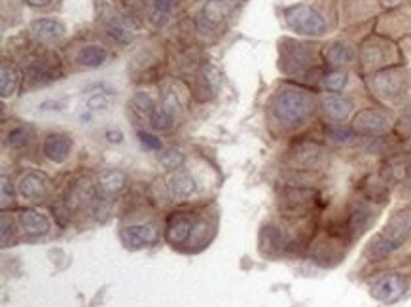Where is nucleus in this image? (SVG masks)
Returning a JSON list of instances; mask_svg holds the SVG:
<instances>
[{
	"mask_svg": "<svg viewBox=\"0 0 411 307\" xmlns=\"http://www.w3.org/2000/svg\"><path fill=\"white\" fill-rule=\"evenodd\" d=\"M19 224L27 235H46L50 232V220L35 209H25L19 212Z\"/></svg>",
	"mask_w": 411,
	"mask_h": 307,
	"instance_id": "obj_18",
	"label": "nucleus"
},
{
	"mask_svg": "<svg viewBox=\"0 0 411 307\" xmlns=\"http://www.w3.org/2000/svg\"><path fill=\"white\" fill-rule=\"evenodd\" d=\"M323 57L330 66H345L351 65L352 61L356 59V51L351 44L336 40V42H330L324 48Z\"/></svg>",
	"mask_w": 411,
	"mask_h": 307,
	"instance_id": "obj_16",
	"label": "nucleus"
},
{
	"mask_svg": "<svg viewBox=\"0 0 411 307\" xmlns=\"http://www.w3.org/2000/svg\"><path fill=\"white\" fill-rule=\"evenodd\" d=\"M30 35L37 38L38 42L50 44L65 35V27L55 19H38L30 25Z\"/></svg>",
	"mask_w": 411,
	"mask_h": 307,
	"instance_id": "obj_19",
	"label": "nucleus"
},
{
	"mask_svg": "<svg viewBox=\"0 0 411 307\" xmlns=\"http://www.w3.org/2000/svg\"><path fill=\"white\" fill-rule=\"evenodd\" d=\"M411 239V209H402L394 212L387 226L367 245L366 254L372 260H383L387 256L394 254L398 249H402L405 243Z\"/></svg>",
	"mask_w": 411,
	"mask_h": 307,
	"instance_id": "obj_1",
	"label": "nucleus"
},
{
	"mask_svg": "<svg viewBox=\"0 0 411 307\" xmlns=\"http://www.w3.org/2000/svg\"><path fill=\"white\" fill-rule=\"evenodd\" d=\"M106 30H108V35H111L116 42L120 44H127V42H131V29L125 25L120 17H112L111 21L106 23Z\"/></svg>",
	"mask_w": 411,
	"mask_h": 307,
	"instance_id": "obj_26",
	"label": "nucleus"
},
{
	"mask_svg": "<svg viewBox=\"0 0 411 307\" xmlns=\"http://www.w3.org/2000/svg\"><path fill=\"white\" fill-rule=\"evenodd\" d=\"M315 110V99L305 89L285 88L271 101L273 118L285 127H296L307 120Z\"/></svg>",
	"mask_w": 411,
	"mask_h": 307,
	"instance_id": "obj_2",
	"label": "nucleus"
},
{
	"mask_svg": "<svg viewBox=\"0 0 411 307\" xmlns=\"http://www.w3.org/2000/svg\"><path fill=\"white\" fill-rule=\"evenodd\" d=\"M120 239L127 249H144L157 243V230L152 224H133L122 227Z\"/></svg>",
	"mask_w": 411,
	"mask_h": 307,
	"instance_id": "obj_10",
	"label": "nucleus"
},
{
	"mask_svg": "<svg viewBox=\"0 0 411 307\" xmlns=\"http://www.w3.org/2000/svg\"><path fill=\"white\" fill-rule=\"evenodd\" d=\"M73 150V140L65 133H50L44 139L42 152L53 163H65Z\"/></svg>",
	"mask_w": 411,
	"mask_h": 307,
	"instance_id": "obj_13",
	"label": "nucleus"
},
{
	"mask_svg": "<svg viewBox=\"0 0 411 307\" xmlns=\"http://www.w3.org/2000/svg\"><path fill=\"white\" fill-rule=\"evenodd\" d=\"M323 148L316 142H301L292 150V160L296 167L313 169L323 160Z\"/></svg>",
	"mask_w": 411,
	"mask_h": 307,
	"instance_id": "obj_17",
	"label": "nucleus"
},
{
	"mask_svg": "<svg viewBox=\"0 0 411 307\" xmlns=\"http://www.w3.org/2000/svg\"><path fill=\"white\" fill-rule=\"evenodd\" d=\"M330 139L336 140V142H341V145H349L354 139V133L351 129H347V127H334L330 129Z\"/></svg>",
	"mask_w": 411,
	"mask_h": 307,
	"instance_id": "obj_32",
	"label": "nucleus"
},
{
	"mask_svg": "<svg viewBox=\"0 0 411 307\" xmlns=\"http://www.w3.org/2000/svg\"><path fill=\"white\" fill-rule=\"evenodd\" d=\"M50 2H52V0H27V4L32 8H44L48 6Z\"/></svg>",
	"mask_w": 411,
	"mask_h": 307,
	"instance_id": "obj_36",
	"label": "nucleus"
},
{
	"mask_svg": "<svg viewBox=\"0 0 411 307\" xmlns=\"http://www.w3.org/2000/svg\"><path fill=\"white\" fill-rule=\"evenodd\" d=\"M176 0H152L150 19L154 23H163L175 10Z\"/></svg>",
	"mask_w": 411,
	"mask_h": 307,
	"instance_id": "obj_27",
	"label": "nucleus"
},
{
	"mask_svg": "<svg viewBox=\"0 0 411 307\" xmlns=\"http://www.w3.org/2000/svg\"><path fill=\"white\" fill-rule=\"evenodd\" d=\"M106 104H108V102H106V99H104L103 95H93V97H91V99H89V102H88V106L91 110L104 109Z\"/></svg>",
	"mask_w": 411,
	"mask_h": 307,
	"instance_id": "obj_34",
	"label": "nucleus"
},
{
	"mask_svg": "<svg viewBox=\"0 0 411 307\" xmlns=\"http://www.w3.org/2000/svg\"><path fill=\"white\" fill-rule=\"evenodd\" d=\"M207 224L199 220L193 212H173L165 222V239L173 247H180L184 243H190L199 234H205Z\"/></svg>",
	"mask_w": 411,
	"mask_h": 307,
	"instance_id": "obj_4",
	"label": "nucleus"
},
{
	"mask_svg": "<svg viewBox=\"0 0 411 307\" xmlns=\"http://www.w3.org/2000/svg\"><path fill=\"white\" fill-rule=\"evenodd\" d=\"M63 76V65L55 53H42L30 61L25 68V80L29 86H46Z\"/></svg>",
	"mask_w": 411,
	"mask_h": 307,
	"instance_id": "obj_5",
	"label": "nucleus"
},
{
	"mask_svg": "<svg viewBox=\"0 0 411 307\" xmlns=\"http://www.w3.org/2000/svg\"><path fill=\"white\" fill-rule=\"evenodd\" d=\"M131 106L135 112H139L140 116H146V114H152V112H154L155 101L150 93H137V95L133 97Z\"/></svg>",
	"mask_w": 411,
	"mask_h": 307,
	"instance_id": "obj_30",
	"label": "nucleus"
},
{
	"mask_svg": "<svg viewBox=\"0 0 411 307\" xmlns=\"http://www.w3.org/2000/svg\"><path fill=\"white\" fill-rule=\"evenodd\" d=\"M125 184H127V176L117 169H108L99 175V190L104 194H120L124 190Z\"/></svg>",
	"mask_w": 411,
	"mask_h": 307,
	"instance_id": "obj_24",
	"label": "nucleus"
},
{
	"mask_svg": "<svg viewBox=\"0 0 411 307\" xmlns=\"http://www.w3.org/2000/svg\"><path fill=\"white\" fill-rule=\"evenodd\" d=\"M160 161H162L163 167L176 169L182 165L184 156L178 152V150H175V148H169V150H165L163 154H160Z\"/></svg>",
	"mask_w": 411,
	"mask_h": 307,
	"instance_id": "obj_31",
	"label": "nucleus"
},
{
	"mask_svg": "<svg viewBox=\"0 0 411 307\" xmlns=\"http://www.w3.org/2000/svg\"><path fill=\"white\" fill-rule=\"evenodd\" d=\"M198 184L186 173H178L169 180V194L176 199H186L190 198L191 194H195Z\"/></svg>",
	"mask_w": 411,
	"mask_h": 307,
	"instance_id": "obj_25",
	"label": "nucleus"
},
{
	"mask_svg": "<svg viewBox=\"0 0 411 307\" xmlns=\"http://www.w3.org/2000/svg\"><path fill=\"white\" fill-rule=\"evenodd\" d=\"M30 135H32V129L27 127V125L14 127L12 131L8 133V145H10V148L27 147V142L30 140Z\"/></svg>",
	"mask_w": 411,
	"mask_h": 307,
	"instance_id": "obj_29",
	"label": "nucleus"
},
{
	"mask_svg": "<svg viewBox=\"0 0 411 307\" xmlns=\"http://www.w3.org/2000/svg\"><path fill=\"white\" fill-rule=\"evenodd\" d=\"M139 139H140V142H142V145H144L146 148H150V150H162L163 148L162 140L157 139V137H154V135H150V133L140 131Z\"/></svg>",
	"mask_w": 411,
	"mask_h": 307,
	"instance_id": "obj_33",
	"label": "nucleus"
},
{
	"mask_svg": "<svg viewBox=\"0 0 411 307\" xmlns=\"http://www.w3.org/2000/svg\"><path fill=\"white\" fill-rule=\"evenodd\" d=\"M392 46L387 44V42H381V40H370L364 44V50H362V61L364 65L375 66V65H383L387 57H389V51Z\"/></svg>",
	"mask_w": 411,
	"mask_h": 307,
	"instance_id": "obj_20",
	"label": "nucleus"
},
{
	"mask_svg": "<svg viewBox=\"0 0 411 307\" xmlns=\"http://www.w3.org/2000/svg\"><path fill=\"white\" fill-rule=\"evenodd\" d=\"M17 190H19V196L27 201H40L50 192V180L42 173H27L19 180Z\"/></svg>",
	"mask_w": 411,
	"mask_h": 307,
	"instance_id": "obj_14",
	"label": "nucleus"
},
{
	"mask_svg": "<svg viewBox=\"0 0 411 307\" xmlns=\"http://www.w3.org/2000/svg\"><path fill=\"white\" fill-rule=\"evenodd\" d=\"M285 19H287L288 27L298 35L323 37L328 30V23L324 19V15L307 4H294V6L287 8Z\"/></svg>",
	"mask_w": 411,
	"mask_h": 307,
	"instance_id": "obj_3",
	"label": "nucleus"
},
{
	"mask_svg": "<svg viewBox=\"0 0 411 307\" xmlns=\"http://www.w3.org/2000/svg\"><path fill=\"white\" fill-rule=\"evenodd\" d=\"M8 176H2V203H8V194L12 196V188H8Z\"/></svg>",
	"mask_w": 411,
	"mask_h": 307,
	"instance_id": "obj_35",
	"label": "nucleus"
},
{
	"mask_svg": "<svg viewBox=\"0 0 411 307\" xmlns=\"http://www.w3.org/2000/svg\"><path fill=\"white\" fill-rule=\"evenodd\" d=\"M176 114H178V101L173 93H169L160 104H155L154 112L150 114V125L155 131H171L176 124Z\"/></svg>",
	"mask_w": 411,
	"mask_h": 307,
	"instance_id": "obj_12",
	"label": "nucleus"
},
{
	"mask_svg": "<svg viewBox=\"0 0 411 307\" xmlns=\"http://www.w3.org/2000/svg\"><path fill=\"white\" fill-rule=\"evenodd\" d=\"M283 68L288 74H300L309 73L313 66H315V55L311 51V46L300 44V42H294V40H287L283 46Z\"/></svg>",
	"mask_w": 411,
	"mask_h": 307,
	"instance_id": "obj_7",
	"label": "nucleus"
},
{
	"mask_svg": "<svg viewBox=\"0 0 411 307\" xmlns=\"http://www.w3.org/2000/svg\"><path fill=\"white\" fill-rule=\"evenodd\" d=\"M19 71L14 63H8L4 61L2 63V68H0V93H2V99H8L15 93V89L19 86Z\"/></svg>",
	"mask_w": 411,
	"mask_h": 307,
	"instance_id": "obj_23",
	"label": "nucleus"
},
{
	"mask_svg": "<svg viewBox=\"0 0 411 307\" xmlns=\"http://www.w3.org/2000/svg\"><path fill=\"white\" fill-rule=\"evenodd\" d=\"M347 80H349V76H347V73H343V71H330V73L324 74L321 84H323L328 91H339V89L345 88Z\"/></svg>",
	"mask_w": 411,
	"mask_h": 307,
	"instance_id": "obj_28",
	"label": "nucleus"
},
{
	"mask_svg": "<svg viewBox=\"0 0 411 307\" xmlns=\"http://www.w3.org/2000/svg\"><path fill=\"white\" fill-rule=\"evenodd\" d=\"M372 89L383 101H396L404 95L408 74L402 68H387L372 76Z\"/></svg>",
	"mask_w": 411,
	"mask_h": 307,
	"instance_id": "obj_6",
	"label": "nucleus"
},
{
	"mask_svg": "<svg viewBox=\"0 0 411 307\" xmlns=\"http://www.w3.org/2000/svg\"><path fill=\"white\" fill-rule=\"evenodd\" d=\"M316 203V192L311 188H288L280 199V209L287 214L301 216Z\"/></svg>",
	"mask_w": 411,
	"mask_h": 307,
	"instance_id": "obj_9",
	"label": "nucleus"
},
{
	"mask_svg": "<svg viewBox=\"0 0 411 307\" xmlns=\"http://www.w3.org/2000/svg\"><path fill=\"white\" fill-rule=\"evenodd\" d=\"M216 91H218V74L209 68H203L195 78V95L201 101H205V99L216 95Z\"/></svg>",
	"mask_w": 411,
	"mask_h": 307,
	"instance_id": "obj_22",
	"label": "nucleus"
},
{
	"mask_svg": "<svg viewBox=\"0 0 411 307\" xmlns=\"http://www.w3.org/2000/svg\"><path fill=\"white\" fill-rule=\"evenodd\" d=\"M405 290H408V279L400 273H394V275H387L381 281H377L372 288V296L383 304H392V301L400 300Z\"/></svg>",
	"mask_w": 411,
	"mask_h": 307,
	"instance_id": "obj_11",
	"label": "nucleus"
},
{
	"mask_svg": "<svg viewBox=\"0 0 411 307\" xmlns=\"http://www.w3.org/2000/svg\"><path fill=\"white\" fill-rule=\"evenodd\" d=\"M106 59H108V50L104 46L91 44L82 48L76 61L82 66H86V68H99V66L106 63Z\"/></svg>",
	"mask_w": 411,
	"mask_h": 307,
	"instance_id": "obj_21",
	"label": "nucleus"
},
{
	"mask_svg": "<svg viewBox=\"0 0 411 307\" xmlns=\"http://www.w3.org/2000/svg\"><path fill=\"white\" fill-rule=\"evenodd\" d=\"M390 127H392L390 118L381 110L375 109L362 110L352 120V131L359 133V135H366V137L385 135V133L390 131Z\"/></svg>",
	"mask_w": 411,
	"mask_h": 307,
	"instance_id": "obj_8",
	"label": "nucleus"
},
{
	"mask_svg": "<svg viewBox=\"0 0 411 307\" xmlns=\"http://www.w3.org/2000/svg\"><path fill=\"white\" fill-rule=\"evenodd\" d=\"M321 104H323L326 116L332 118L334 122H343V120H347V116L351 114L352 110V102L347 97L334 93V91L324 93L321 97Z\"/></svg>",
	"mask_w": 411,
	"mask_h": 307,
	"instance_id": "obj_15",
	"label": "nucleus"
},
{
	"mask_svg": "<svg viewBox=\"0 0 411 307\" xmlns=\"http://www.w3.org/2000/svg\"><path fill=\"white\" fill-rule=\"evenodd\" d=\"M405 186L411 190V165L408 167V171H405Z\"/></svg>",
	"mask_w": 411,
	"mask_h": 307,
	"instance_id": "obj_37",
	"label": "nucleus"
}]
</instances>
